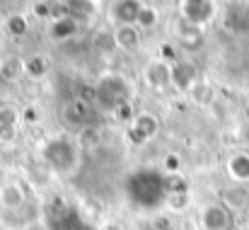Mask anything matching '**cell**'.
<instances>
[{
    "label": "cell",
    "mask_w": 249,
    "mask_h": 230,
    "mask_svg": "<svg viewBox=\"0 0 249 230\" xmlns=\"http://www.w3.org/2000/svg\"><path fill=\"white\" fill-rule=\"evenodd\" d=\"M198 226L201 230H232L235 213L223 201H208L198 209Z\"/></svg>",
    "instance_id": "cell-1"
},
{
    "label": "cell",
    "mask_w": 249,
    "mask_h": 230,
    "mask_svg": "<svg viewBox=\"0 0 249 230\" xmlns=\"http://www.w3.org/2000/svg\"><path fill=\"white\" fill-rule=\"evenodd\" d=\"M213 15H215L213 0H181V19H186L196 27L213 19Z\"/></svg>",
    "instance_id": "cell-2"
},
{
    "label": "cell",
    "mask_w": 249,
    "mask_h": 230,
    "mask_svg": "<svg viewBox=\"0 0 249 230\" xmlns=\"http://www.w3.org/2000/svg\"><path fill=\"white\" fill-rule=\"evenodd\" d=\"M143 10H145V5L141 0H114L109 15L116 24H138Z\"/></svg>",
    "instance_id": "cell-3"
},
{
    "label": "cell",
    "mask_w": 249,
    "mask_h": 230,
    "mask_svg": "<svg viewBox=\"0 0 249 230\" xmlns=\"http://www.w3.org/2000/svg\"><path fill=\"white\" fill-rule=\"evenodd\" d=\"M141 34H143V29L138 24H116L114 34H111V41H114L116 49L128 54V51H136L141 46Z\"/></svg>",
    "instance_id": "cell-4"
},
{
    "label": "cell",
    "mask_w": 249,
    "mask_h": 230,
    "mask_svg": "<svg viewBox=\"0 0 249 230\" xmlns=\"http://www.w3.org/2000/svg\"><path fill=\"white\" fill-rule=\"evenodd\" d=\"M24 201H27V192L19 182H7L0 187V206L5 211H17L24 206Z\"/></svg>",
    "instance_id": "cell-5"
},
{
    "label": "cell",
    "mask_w": 249,
    "mask_h": 230,
    "mask_svg": "<svg viewBox=\"0 0 249 230\" xmlns=\"http://www.w3.org/2000/svg\"><path fill=\"white\" fill-rule=\"evenodd\" d=\"M228 174L232 177L235 184H247L249 182V153L237 151L228 157Z\"/></svg>",
    "instance_id": "cell-6"
},
{
    "label": "cell",
    "mask_w": 249,
    "mask_h": 230,
    "mask_svg": "<svg viewBox=\"0 0 249 230\" xmlns=\"http://www.w3.org/2000/svg\"><path fill=\"white\" fill-rule=\"evenodd\" d=\"M145 77L153 87H167L172 82V66H167L165 61H155L145 68Z\"/></svg>",
    "instance_id": "cell-7"
},
{
    "label": "cell",
    "mask_w": 249,
    "mask_h": 230,
    "mask_svg": "<svg viewBox=\"0 0 249 230\" xmlns=\"http://www.w3.org/2000/svg\"><path fill=\"white\" fill-rule=\"evenodd\" d=\"M223 204L235 213V211H242L249 206V189H245V184H237L235 189H228L223 194Z\"/></svg>",
    "instance_id": "cell-8"
},
{
    "label": "cell",
    "mask_w": 249,
    "mask_h": 230,
    "mask_svg": "<svg viewBox=\"0 0 249 230\" xmlns=\"http://www.w3.org/2000/svg\"><path fill=\"white\" fill-rule=\"evenodd\" d=\"M172 82L179 85L181 90H191L196 85V71L189 63H177L172 66Z\"/></svg>",
    "instance_id": "cell-9"
},
{
    "label": "cell",
    "mask_w": 249,
    "mask_h": 230,
    "mask_svg": "<svg viewBox=\"0 0 249 230\" xmlns=\"http://www.w3.org/2000/svg\"><path fill=\"white\" fill-rule=\"evenodd\" d=\"M158 119L155 116H150V114H138L136 119H133V129L136 131H141V136L143 138H150V136H155V131H158Z\"/></svg>",
    "instance_id": "cell-10"
},
{
    "label": "cell",
    "mask_w": 249,
    "mask_h": 230,
    "mask_svg": "<svg viewBox=\"0 0 249 230\" xmlns=\"http://www.w3.org/2000/svg\"><path fill=\"white\" fill-rule=\"evenodd\" d=\"M158 19V12L153 10V7H145L143 12H141V19H138V27L141 29H148V27H153V22Z\"/></svg>",
    "instance_id": "cell-11"
}]
</instances>
